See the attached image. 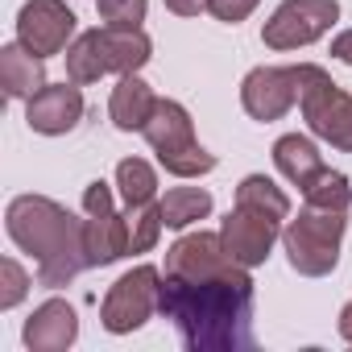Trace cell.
<instances>
[{
  "label": "cell",
  "mask_w": 352,
  "mask_h": 352,
  "mask_svg": "<svg viewBox=\"0 0 352 352\" xmlns=\"http://www.w3.org/2000/svg\"><path fill=\"white\" fill-rule=\"evenodd\" d=\"M157 311L174 319L191 352L253 348V278L224 253L220 232H187L166 249Z\"/></svg>",
  "instance_id": "1"
},
{
  "label": "cell",
  "mask_w": 352,
  "mask_h": 352,
  "mask_svg": "<svg viewBox=\"0 0 352 352\" xmlns=\"http://www.w3.org/2000/svg\"><path fill=\"white\" fill-rule=\"evenodd\" d=\"M9 236L21 253L38 257V286H67L75 282L87 265L83 249V224L54 199L46 195H17L5 212Z\"/></svg>",
  "instance_id": "2"
},
{
  "label": "cell",
  "mask_w": 352,
  "mask_h": 352,
  "mask_svg": "<svg viewBox=\"0 0 352 352\" xmlns=\"http://www.w3.org/2000/svg\"><path fill=\"white\" fill-rule=\"evenodd\" d=\"M282 220H290V199L265 179V174H249L236 187V208L224 216L220 241L224 253L236 265H261L282 232Z\"/></svg>",
  "instance_id": "3"
},
{
  "label": "cell",
  "mask_w": 352,
  "mask_h": 352,
  "mask_svg": "<svg viewBox=\"0 0 352 352\" xmlns=\"http://www.w3.org/2000/svg\"><path fill=\"white\" fill-rule=\"evenodd\" d=\"M153 46L141 30H87L75 38V46L67 50V79L71 83H96L104 75H133L149 63Z\"/></svg>",
  "instance_id": "4"
},
{
  "label": "cell",
  "mask_w": 352,
  "mask_h": 352,
  "mask_svg": "<svg viewBox=\"0 0 352 352\" xmlns=\"http://www.w3.org/2000/svg\"><path fill=\"white\" fill-rule=\"evenodd\" d=\"M344 228H348V212L344 208H315V204H307L298 212V220H290L282 228V249H286L290 265L302 278H323L340 261Z\"/></svg>",
  "instance_id": "5"
},
{
  "label": "cell",
  "mask_w": 352,
  "mask_h": 352,
  "mask_svg": "<svg viewBox=\"0 0 352 352\" xmlns=\"http://www.w3.org/2000/svg\"><path fill=\"white\" fill-rule=\"evenodd\" d=\"M145 141L157 153V162L170 174H179V179H199V174L216 170V157L195 141V124L179 100H157V108L145 124Z\"/></svg>",
  "instance_id": "6"
},
{
  "label": "cell",
  "mask_w": 352,
  "mask_h": 352,
  "mask_svg": "<svg viewBox=\"0 0 352 352\" xmlns=\"http://www.w3.org/2000/svg\"><path fill=\"white\" fill-rule=\"evenodd\" d=\"M298 79H302L298 108H302L307 129L315 137H323L327 145L352 153V96L340 91L331 83V75L315 63H298Z\"/></svg>",
  "instance_id": "7"
},
{
  "label": "cell",
  "mask_w": 352,
  "mask_h": 352,
  "mask_svg": "<svg viewBox=\"0 0 352 352\" xmlns=\"http://www.w3.org/2000/svg\"><path fill=\"white\" fill-rule=\"evenodd\" d=\"M162 302V274L153 265H137L129 270L124 278L112 282L104 307H100V323L112 331V336H124V331H137Z\"/></svg>",
  "instance_id": "8"
},
{
  "label": "cell",
  "mask_w": 352,
  "mask_h": 352,
  "mask_svg": "<svg viewBox=\"0 0 352 352\" xmlns=\"http://www.w3.org/2000/svg\"><path fill=\"white\" fill-rule=\"evenodd\" d=\"M83 249H87V265H112L120 257H129V220L116 216L112 208V187L104 179L87 183L83 191Z\"/></svg>",
  "instance_id": "9"
},
{
  "label": "cell",
  "mask_w": 352,
  "mask_h": 352,
  "mask_svg": "<svg viewBox=\"0 0 352 352\" xmlns=\"http://www.w3.org/2000/svg\"><path fill=\"white\" fill-rule=\"evenodd\" d=\"M336 17H340L336 0H286L265 21L261 42L270 50H298V46H311L315 38H323L336 25Z\"/></svg>",
  "instance_id": "10"
},
{
  "label": "cell",
  "mask_w": 352,
  "mask_h": 352,
  "mask_svg": "<svg viewBox=\"0 0 352 352\" xmlns=\"http://www.w3.org/2000/svg\"><path fill=\"white\" fill-rule=\"evenodd\" d=\"M298 91H302L298 67H257L241 83V104L253 120L270 124V120H282L298 104Z\"/></svg>",
  "instance_id": "11"
},
{
  "label": "cell",
  "mask_w": 352,
  "mask_h": 352,
  "mask_svg": "<svg viewBox=\"0 0 352 352\" xmlns=\"http://www.w3.org/2000/svg\"><path fill=\"white\" fill-rule=\"evenodd\" d=\"M71 34H75V13L63 0H30L17 13V42L25 50H34L38 58L63 54Z\"/></svg>",
  "instance_id": "12"
},
{
  "label": "cell",
  "mask_w": 352,
  "mask_h": 352,
  "mask_svg": "<svg viewBox=\"0 0 352 352\" xmlns=\"http://www.w3.org/2000/svg\"><path fill=\"white\" fill-rule=\"evenodd\" d=\"M25 120H30L34 133H46V137L71 133L83 120V91H79V83H46L38 96H30Z\"/></svg>",
  "instance_id": "13"
},
{
  "label": "cell",
  "mask_w": 352,
  "mask_h": 352,
  "mask_svg": "<svg viewBox=\"0 0 352 352\" xmlns=\"http://www.w3.org/2000/svg\"><path fill=\"white\" fill-rule=\"evenodd\" d=\"M75 336H79V319H75V307L67 298L42 302L25 323V348L30 352H63L75 344Z\"/></svg>",
  "instance_id": "14"
},
{
  "label": "cell",
  "mask_w": 352,
  "mask_h": 352,
  "mask_svg": "<svg viewBox=\"0 0 352 352\" xmlns=\"http://www.w3.org/2000/svg\"><path fill=\"white\" fill-rule=\"evenodd\" d=\"M157 108V96L153 87L133 71V75H120V83L112 87V100H108V116L120 133H145L149 116Z\"/></svg>",
  "instance_id": "15"
},
{
  "label": "cell",
  "mask_w": 352,
  "mask_h": 352,
  "mask_svg": "<svg viewBox=\"0 0 352 352\" xmlns=\"http://www.w3.org/2000/svg\"><path fill=\"white\" fill-rule=\"evenodd\" d=\"M0 87L13 100H30L46 87V58H38L34 50H25L21 42L0 50Z\"/></svg>",
  "instance_id": "16"
},
{
  "label": "cell",
  "mask_w": 352,
  "mask_h": 352,
  "mask_svg": "<svg viewBox=\"0 0 352 352\" xmlns=\"http://www.w3.org/2000/svg\"><path fill=\"white\" fill-rule=\"evenodd\" d=\"M274 166L286 174V179H290L298 191H307V187L319 179V174L327 170L323 157H319V149H315L307 137H298V133H286V137L274 141Z\"/></svg>",
  "instance_id": "17"
},
{
  "label": "cell",
  "mask_w": 352,
  "mask_h": 352,
  "mask_svg": "<svg viewBox=\"0 0 352 352\" xmlns=\"http://www.w3.org/2000/svg\"><path fill=\"white\" fill-rule=\"evenodd\" d=\"M208 212H212V195H208L204 187H174V191H166V199H162V220H166V228H187V224L204 220Z\"/></svg>",
  "instance_id": "18"
},
{
  "label": "cell",
  "mask_w": 352,
  "mask_h": 352,
  "mask_svg": "<svg viewBox=\"0 0 352 352\" xmlns=\"http://www.w3.org/2000/svg\"><path fill=\"white\" fill-rule=\"evenodd\" d=\"M116 187L124 195V208H141V204H153V195H157V174H153L149 162L124 157L116 166Z\"/></svg>",
  "instance_id": "19"
},
{
  "label": "cell",
  "mask_w": 352,
  "mask_h": 352,
  "mask_svg": "<svg viewBox=\"0 0 352 352\" xmlns=\"http://www.w3.org/2000/svg\"><path fill=\"white\" fill-rule=\"evenodd\" d=\"M129 220V253H149L166 228L162 220V204H141V208H124Z\"/></svg>",
  "instance_id": "20"
},
{
  "label": "cell",
  "mask_w": 352,
  "mask_h": 352,
  "mask_svg": "<svg viewBox=\"0 0 352 352\" xmlns=\"http://www.w3.org/2000/svg\"><path fill=\"white\" fill-rule=\"evenodd\" d=\"M302 199L307 204H315V208H352V187H348V179L340 170H323L319 179L302 191Z\"/></svg>",
  "instance_id": "21"
},
{
  "label": "cell",
  "mask_w": 352,
  "mask_h": 352,
  "mask_svg": "<svg viewBox=\"0 0 352 352\" xmlns=\"http://www.w3.org/2000/svg\"><path fill=\"white\" fill-rule=\"evenodd\" d=\"M100 21L112 30H141L145 21V0H96Z\"/></svg>",
  "instance_id": "22"
},
{
  "label": "cell",
  "mask_w": 352,
  "mask_h": 352,
  "mask_svg": "<svg viewBox=\"0 0 352 352\" xmlns=\"http://www.w3.org/2000/svg\"><path fill=\"white\" fill-rule=\"evenodd\" d=\"M25 290H30V278H25V270L13 261V257H5L0 261V307H17L21 298H25Z\"/></svg>",
  "instance_id": "23"
},
{
  "label": "cell",
  "mask_w": 352,
  "mask_h": 352,
  "mask_svg": "<svg viewBox=\"0 0 352 352\" xmlns=\"http://www.w3.org/2000/svg\"><path fill=\"white\" fill-rule=\"evenodd\" d=\"M261 5V0H208V13L216 17V21H228V25H236V21H245L253 9Z\"/></svg>",
  "instance_id": "24"
},
{
  "label": "cell",
  "mask_w": 352,
  "mask_h": 352,
  "mask_svg": "<svg viewBox=\"0 0 352 352\" xmlns=\"http://www.w3.org/2000/svg\"><path fill=\"white\" fill-rule=\"evenodd\" d=\"M166 9L179 13V17H199L208 9V0H166Z\"/></svg>",
  "instance_id": "25"
},
{
  "label": "cell",
  "mask_w": 352,
  "mask_h": 352,
  "mask_svg": "<svg viewBox=\"0 0 352 352\" xmlns=\"http://www.w3.org/2000/svg\"><path fill=\"white\" fill-rule=\"evenodd\" d=\"M331 58H340V63L352 67V30H344V34L331 42Z\"/></svg>",
  "instance_id": "26"
},
{
  "label": "cell",
  "mask_w": 352,
  "mask_h": 352,
  "mask_svg": "<svg viewBox=\"0 0 352 352\" xmlns=\"http://www.w3.org/2000/svg\"><path fill=\"white\" fill-rule=\"evenodd\" d=\"M340 336H344V340L352 344V302H348V307L340 311Z\"/></svg>",
  "instance_id": "27"
}]
</instances>
